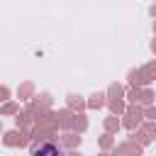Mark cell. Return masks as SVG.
Masks as SVG:
<instances>
[{"mask_svg": "<svg viewBox=\"0 0 156 156\" xmlns=\"http://www.w3.org/2000/svg\"><path fill=\"white\" fill-rule=\"evenodd\" d=\"M34 156H58V151H56V146L51 141H44V144H39L34 149Z\"/></svg>", "mask_w": 156, "mask_h": 156, "instance_id": "obj_1", "label": "cell"}]
</instances>
